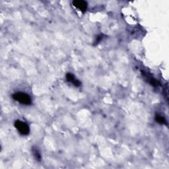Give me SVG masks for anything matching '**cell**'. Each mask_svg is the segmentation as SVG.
<instances>
[{"mask_svg":"<svg viewBox=\"0 0 169 169\" xmlns=\"http://www.w3.org/2000/svg\"><path fill=\"white\" fill-rule=\"evenodd\" d=\"M66 79L67 81L69 83H71L74 86L76 87H79L81 85V82H80L78 79H76V77H75L72 73H68L66 74Z\"/></svg>","mask_w":169,"mask_h":169,"instance_id":"4","label":"cell"},{"mask_svg":"<svg viewBox=\"0 0 169 169\" xmlns=\"http://www.w3.org/2000/svg\"><path fill=\"white\" fill-rule=\"evenodd\" d=\"M32 152H33V156L35 158V159L37 160V161H41L42 157H41V152H40L39 149H38L37 147H32Z\"/></svg>","mask_w":169,"mask_h":169,"instance_id":"5","label":"cell"},{"mask_svg":"<svg viewBox=\"0 0 169 169\" xmlns=\"http://www.w3.org/2000/svg\"><path fill=\"white\" fill-rule=\"evenodd\" d=\"M15 127L20 134L23 135H27L30 133V128L29 125L21 120H16L15 122Z\"/></svg>","mask_w":169,"mask_h":169,"instance_id":"2","label":"cell"},{"mask_svg":"<svg viewBox=\"0 0 169 169\" xmlns=\"http://www.w3.org/2000/svg\"><path fill=\"white\" fill-rule=\"evenodd\" d=\"M73 5L79 9L81 11L85 12L87 9V3L82 0H75L73 1Z\"/></svg>","mask_w":169,"mask_h":169,"instance_id":"3","label":"cell"},{"mask_svg":"<svg viewBox=\"0 0 169 169\" xmlns=\"http://www.w3.org/2000/svg\"><path fill=\"white\" fill-rule=\"evenodd\" d=\"M155 120H156L157 123H159L160 124H167V120H166L165 118L160 114H156V116H155Z\"/></svg>","mask_w":169,"mask_h":169,"instance_id":"7","label":"cell"},{"mask_svg":"<svg viewBox=\"0 0 169 169\" xmlns=\"http://www.w3.org/2000/svg\"><path fill=\"white\" fill-rule=\"evenodd\" d=\"M143 76H145V78L147 79V81H149V83L151 85L154 86V87H157V86L159 85V82H158L156 79H154L153 77H152L151 76H148V74L146 73V74H143Z\"/></svg>","mask_w":169,"mask_h":169,"instance_id":"6","label":"cell"},{"mask_svg":"<svg viewBox=\"0 0 169 169\" xmlns=\"http://www.w3.org/2000/svg\"><path fill=\"white\" fill-rule=\"evenodd\" d=\"M13 98L15 101L25 105H30L31 104V98L27 93L23 92H17L12 95Z\"/></svg>","mask_w":169,"mask_h":169,"instance_id":"1","label":"cell"},{"mask_svg":"<svg viewBox=\"0 0 169 169\" xmlns=\"http://www.w3.org/2000/svg\"><path fill=\"white\" fill-rule=\"evenodd\" d=\"M103 39V36L102 35V34H100V35L97 36V37H96V41L95 42V45L98 44V43L102 41V39Z\"/></svg>","mask_w":169,"mask_h":169,"instance_id":"8","label":"cell"}]
</instances>
